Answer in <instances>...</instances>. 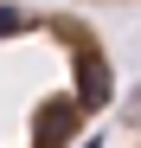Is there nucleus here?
<instances>
[{
  "label": "nucleus",
  "mask_w": 141,
  "mask_h": 148,
  "mask_svg": "<svg viewBox=\"0 0 141 148\" xmlns=\"http://www.w3.org/2000/svg\"><path fill=\"white\" fill-rule=\"evenodd\" d=\"M115 103V58L90 13L0 0V148H83Z\"/></svg>",
  "instance_id": "f257e3e1"
},
{
  "label": "nucleus",
  "mask_w": 141,
  "mask_h": 148,
  "mask_svg": "<svg viewBox=\"0 0 141 148\" xmlns=\"http://www.w3.org/2000/svg\"><path fill=\"white\" fill-rule=\"evenodd\" d=\"M122 135H128V148H141V90H135V103H128V122H122Z\"/></svg>",
  "instance_id": "f03ea898"
}]
</instances>
